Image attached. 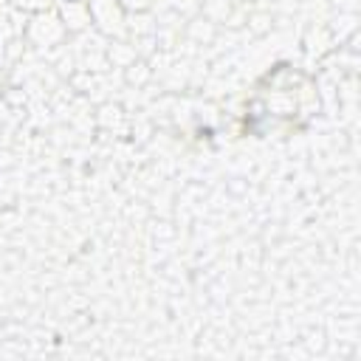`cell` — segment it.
Masks as SVG:
<instances>
[{
	"mask_svg": "<svg viewBox=\"0 0 361 361\" xmlns=\"http://www.w3.org/2000/svg\"><path fill=\"white\" fill-rule=\"evenodd\" d=\"M65 34H68V31H65V25H62L56 8L31 14V20H28V25H25V37H28L34 45H39V48H54V45H59V42L65 39Z\"/></svg>",
	"mask_w": 361,
	"mask_h": 361,
	"instance_id": "6da1fadb",
	"label": "cell"
},
{
	"mask_svg": "<svg viewBox=\"0 0 361 361\" xmlns=\"http://www.w3.org/2000/svg\"><path fill=\"white\" fill-rule=\"evenodd\" d=\"M90 6V23L104 37H124L127 31V11L118 6V0H87Z\"/></svg>",
	"mask_w": 361,
	"mask_h": 361,
	"instance_id": "7a4b0ae2",
	"label": "cell"
},
{
	"mask_svg": "<svg viewBox=\"0 0 361 361\" xmlns=\"http://www.w3.org/2000/svg\"><path fill=\"white\" fill-rule=\"evenodd\" d=\"M54 8H56V14H59V20H62V25H65L68 34H79V31H85V28L93 25L90 23V6H87V0L85 3L82 0L56 3Z\"/></svg>",
	"mask_w": 361,
	"mask_h": 361,
	"instance_id": "3957f363",
	"label": "cell"
},
{
	"mask_svg": "<svg viewBox=\"0 0 361 361\" xmlns=\"http://www.w3.org/2000/svg\"><path fill=\"white\" fill-rule=\"evenodd\" d=\"M11 8L23 11V14H37V11H48L56 6V0H8Z\"/></svg>",
	"mask_w": 361,
	"mask_h": 361,
	"instance_id": "277c9868",
	"label": "cell"
},
{
	"mask_svg": "<svg viewBox=\"0 0 361 361\" xmlns=\"http://www.w3.org/2000/svg\"><path fill=\"white\" fill-rule=\"evenodd\" d=\"M155 3H158V0H118V6H121L127 14H144V11H149Z\"/></svg>",
	"mask_w": 361,
	"mask_h": 361,
	"instance_id": "5b68a950",
	"label": "cell"
},
{
	"mask_svg": "<svg viewBox=\"0 0 361 361\" xmlns=\"http://www.w3.org/2000/svg\"><path fill=\"white\" fill-rule=\"evenodd\" d=\"M169 3H172V8H178V11H192V8L200 6V0H169Z\"/></svg>",
	"mask_w": 361,
	"mask_h": 361,
	"instance_id": "8992f818",
	"label": "cell"
},
{
	"mask_svg": "<svg viewBox=\"0 0 361 361\" xmlns=\"http://www.w3.org/2000/svg\"><path fill=\"white\" fill-rule=\"evenodd\" d=\"M56 3H71V0H56ZM82 3H85V0H82Z\"/></svg>",
	"mask_w": 361,
	"mask_h": 361,
	"instance_id": "52a82bcc",
	"label": "cell"
}]
</instances>
